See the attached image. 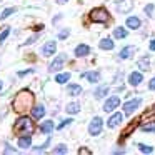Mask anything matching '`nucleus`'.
<instances>
[{
  "mask_svg": "<svg viewBox=\"0 0 155 155\" xmlns=\"http://www.w3.org/2000/svg\"><path fill=\"white\" fill-rule=\"evenodd\" d=\"M34 105V95L28 90H22L17 94V97L14 98V110L18 114L27 112V108H30Z\"/></svg>",
  "mask_w": 155,
  "mask_h": 155,
  "instance_id": "f257e3e1",
  "label": "nucleus"
},
{
  "mask_svg": "<svg viewBox=\"0 0 155 155\" xmlns=\"http://www.w3.org/2000/svg\"><path fill=\"white\" fill-rule=\"evenodd\" d=\"M14 132L17 135H30L34 132V124H32V120L28 117H22L15 122Z\"/></svg>",
  "mask_w": 155,
  "mask_h": 155,
  "instance_id": "f03ea898",
  "label": "nucleus"
},
{
  "mask_svg": "<svg viewBox=\"0 0 155 155\" xmlns=\"http://www.w3.org/2000/svg\"><path fill=\"white\" fill-rule=\"evenodd\" d=\"M90 18L94 22H97V24H105V22H108L110 15H108V12L105 10V8L98 7V8H94V10L90 12Z\"/></svg>",
  "mask_w": 155,
  "mask_h": 155,
  "instance_id": "7ed1b4c3",
  "label": "nucleus"
},
{
  "mask_svg": "<svg viewBox=\"0 0 155 155\" xmlns=\"http://www.w3.org/2000/svg\"><path fill=\"white\" fill-rule=\"evenodd\" d=\"M102 127H104V120H102L100 117H94V118H92V122H90V125H88V134H90L92 137L100 135Z\"/></svg>",
  "mask_w": 155,
  "mask_h": 155,
  "instance_id": "20e7f679",
  "label": "nucleus"
},
{
  "mask_svg": "<svg viewBox=\"0 0 155 155\" xmlns=\"http://www.w3.org/2000/svg\"><path fill=\"white\" fill-rule=\"evenodd\" d=\"M142 104V98H134V100H128L127 104H124V114L125 115H132Z\"/></svg>",
  "mask_w": 155,
  "mask_h": 155,
  "instance_id": "39448f33",
  "label": "nucleus"
},
{
  "mask_svg": "<svg viewBox=\"0 0 155 155\" xmlns=\"http://www.w3.org/2000/svg\"><path fill=\"white\" fill-rule=\"evenodd\" d=\"M115 7H117V10L120 14H128L134 8V2L132 0H118L117 4H115Z\"/></svg>",
  "mask_w": 155,
  "mask_h": 155,
  "instance_id": "423d86ee",
  "label": "nucleus"
},
{
  "mask_svg": "<svg viewBox=\"0 0 155 155\" xmlns=\"http://www.w3.org/2000/svg\"><path fill=\"white\" fill-rule=\"evenodd\" d=\"M118 105H120V98L114 95V97L107 98V102L104 104V112H114Z\"/></svg>",
  "mask_w": 155,
  "mask_h": 155,
  "instance_id": "0eeeda50",
  "label": "nucleus"
},
{
  "mask_svg": "<svg viewBox=\"0 0 155 155\" xmlns=\"http://www.w3.org/2000/svg\"><path fill=\"white\" fill-rule=\"evenodd\" d=\"M64 62H65V55H58V57H55L54 62L48 65V72H58V70H62Z\"/></svg>",
  "mask_w": 155,
  "mask_h": 155,
  "instance_id": "6e6552de",
  "label": "nucleus"
},
{
  "mask_svg": "<svg viewBox=\"0 0 155 155\" xmlns=\"http://www.w3.org/2000/svg\"><path fill=\"white\" fill-rule=\"evenodd\" d=\"M122 120H124V114L117 112V114H114V115H112V117L107 120V127H108V128H115V127H118V125L122 124Z\"/></svg>",
  "mask_w": 155,
  "mask_h": 155,
  "instance_id": "1a4fd4ad",
  "label": "nucleus"
},
{
  "mask_svg": "<svg viewBox=\"0 0 155 155\" xmlns=\"http://www.w3.org/2000/svg\"><path fill=\"white\" fill-rule=\"evenodd\" d=\"M55 50H57V44H55L54 40H50L42 47V55H44V57H50V55L55 54Z\"/></svg>",
  "mask_w": 155,
  "mask_h": 155,
  "instance_id": "9d476101",
  "label": "nucleus"
},
{
  "mask_svg": "<svg viewBox=\"0 0 155 155\" xmlns=\"http://www.w3.org/2000/svg\"><path fill=\"white\" fill-rule=\"evenodd\" d=\"M142 80H143V77H142L140 72H132V74L128 75V84H130L132 87H137V85H140Z\"/></svg>",
  "mask_w": 155,
  "mask_h": 155,
  "instance_id": "9b49d317",
  "label": "nucleus"
},
{
  "mask_svg": "<svg viewBox=\"0 0 155 155\" xmlns=\"http://www.w3.org/2000/svg\"><path fill=\"white\" fill-rule=\"evenodd\" d=\"M134 52H135V47H134V45H128V47H125V48H122V50H120L118 58H122V60H127V58H130L132 55H134Z\"/></svg>",
  "mask_w": 155,
  "mask_h": 155,
  "instance_id": "f8f14e48",
  "label": "nucleus"
},
{
  "mask_svg": "<svg viewBox=\"0 0 155 155\" xmlns=\"http://www.w3.org/2000/svg\"><path fill=\"white\" fill-rule=\"evenodd\" d=\"M82 77L87 78L90 84H97V82H100V74H98V72H85V74H82Z\"/></svg>",
  "mask_w": 155,
  "mask_h": 155,
  "instance_id": "ddd939ff",
  "label": "nucleus"
},
{
  "mask_svg": "<svg viewBox=\"0 0 155 155\" xmlns=\"http://www.w3.org/2000/svg\"><path fill=\"white\" fill-rule=\"evenodd\" d=\"M125 25H127L130 30H137V28H140V18L138 17H128L127 22H125Z\"/></svg>",
  "mask_w": 155,
  "mask_h": 155,
  "instance_id": "4468645a",
  "label": "nucleus"
},
{
  "mask_svg": "<svg viewBox=\"0 0 155 155\" xmlns=\"http://www.w3.org/2000/svg\"><path fill=\"white\" fill-rule=\"evenodd\" d=\"M88 54H90V47L88 45H84V44L77 45V48H75V55L77 57H87Z\"/></svg>",
  "mask_w": 155,
  "mask_h": 155,
  "instance_id": "2eb2a0df",
  "label": "nucleus"
},
{
  "mask_svg": "<svg viewBox=\"0 0 155 155\" xmlns=\"http://www.w3.org/2000/svg\"><path fill=\"white\" fill-rule=\"evenodd\" d=\"M18 147H20V148H28V147H32V138H30V135H22V137L18 138Z\"/></svg>",
  "mask_w": 155,
  "mask_h": 155,
  "instance_id": "dca6fc26",
  "label": "nucleus"
},
{
  "mask_svg": "<svg viewBox=\"0 0 155 155\" xmlns=\"http://www.w3.org/2000/svg\"><path fill=\"white\" fill-rule=\"evenodd\" d=\"M54 127H55L54 120H45L44 124L40 125V132H42V134H50V132L54 130Z\"/></svg>",
  "mask_w": 155,
  "mask_h": 155,
  "instance_id": "f3484780",
  "label": "nucleus"
},
{
  "mask_svg": "<svg viewBox=\"0 0 155 155\" xmlns=\"http://www.w3.org/2000/svg\"><path fill=\"white\" fill-rule=\"evenodd\" d=\"M32 115H34V118H42L45 115V107L44 105H37V107H34L32 108Z\"/></svg>",
  "mask_w": 155,
  "mask_h": 155,
  "instance_id": "a211bd4d",
  "label": "nucleus"
},
{
  "mask_svg": "<svg viewBox=\"0 0 155 155\" xmlns=\"http://www.w3.org/2000/svg\"><path fill=\"white\" fill-rule=\"evenodd\" d=\"M98 47H100L102 50H112V48H114V40H110V38H102Z\"/></svg>",
  "mask_w": 155,
  "mask_h": 155,
  "instance_id": "6ab92c4d",
  "label": "nucleus"
},
{
  "mask_svg": "<svg viewBox=\"0 0 155 155\" xmlns=\"http://www.w3.org/2000/svg\"><path fill=\"white\" fill-rule=\"evenodd\" d=\"M65 110H67V114H78L80 112V104H77V102H72V104H68L67 107H65Z\"/></svg>",
  "mask_w": 155,
  "mask_h": 155,
  "instance_id": "aec40b11",
  "label": "nucleus"
},
{
  "mask_svg": "<svg viewBox=\"0 0 155 155\" xmlns=\"http://www.w3.org/2000/svg\"><path fill=\"white\" fill-rule=\"evenodd\" d=\"M67 94L74 95V97H75V95H80L82 94V87H80V85H75V84H70L67 87Z\"/></svg>",
  "mask_w": 155,
  "mask_h": 155,
  "instance_id": "412c9836",
  "label": "nucleus"
},
{
  "mask_svg": "<svg viewBox=\"0 0 155 155\" xmlns=\"http://www.w3.org/2000/svg\"><path fill=\"white\" fill-rule=\"evenodd\" d=\"M107 94H108V87H107V85H102V87H98L97 90L94 92L95 98H104Z\"/></svg>",
  "mask_w": 155,
  "mask_h": 155,
  "instance_id": "4be33fe9",
  "label": "nucleus"
},
{
  "mask_svg": "<svg viewBox=\"0 0 155 155\" xmlns=\"http://www.w3.org/2000/svg\"><path fill=\"white\" fill-rule=\"evenodd\" d=\"M138 67H140V70H148V68H150V58L142 57L140 60H138Z\"/></svg>",
  "mask_w": 155,
  "mask_h": 155,
  "instance_id": "5701e85b",
  "label": "nucleus"
},
{
  "mask_svg": "<svg viewBox=\"0 0 155 155\" xmlns=\"http://www.w3.org/2000/svg\"><path fill=\"white\" fill-rule=\"evenodd\" d=\"M67 80H70V74H68V72L58 74L57 77H55V82H57V84H67Z\"/></svg>",
  "mask_w": 155,
  "mask_h": 155,
  "instance_id": "b1692460",
  "label": "nucleus"
},
{
  "mask_svg": "<svg viewBox=\"0 0 155 155\" xmlns=\"http://www.w3.org/2000/svg\"><path fill=\"white\" fill-rule=\"evenodd\" d=\"M114 37L115 38H125L127 37V30H125L124 27H117L114 30Z\"/></svg>",
  "mask_w": 155,
  "mask_h": 155,
  "instance_id": "393cba45",
  "label": "nucleus"
},
{
  "mask_svg": "<svg viewBox=\"0 0 155 155\" xmlns=\"http://www.w3.org/2000/svg\"><path fill=\"white\" fill-rule=\"evenodd\" d=\"M15 12H17V8H12V7L5 8V10L2 12V15H0V20H4V18L10 17V15H12V14H15Z\"/></svg>",
  "mask_w": 155,
  "mask_h": 155,
  "instance_id": "a878e982",
  "label": "nucleus"
},
{
  "mask_svg": "<svg viewBox=\"0 0 155 155\" xmlns=\"http://www.w3.org/2000/svg\"><path fill=\"white\" fill-rule=\"evenodd\" d=\"M138 150H140L142 153H152V152H153V147L145 145V143H138Z\"/></svg>",
  "mask_w": 155,
  "mask_h": 155,
  "instance_id": "bb28decb",
  "label": "nucleus"
},
{
  "mask_svg": "<svg viewBox=\"0 0 155 155\" xmlns=\"http://www.w3.org/2000/svg\"><path fill=\"white\" fill-rule=\"evenodd\" d=\"M67 152H68V148H67V145H64V143L57 145V147L54 148V153H67Z\"/></svg>",
  "mask_w": 155,
  "mask_h": 155,
  "instance_id": "cd10ccee",
  "label": "nucleus"
},
{
  "mask_svg": "<svg viewBox=\"0 0 155 155\" xmlns=\"http://www.w3.org/2000/svg\"><path fill=\"white\" fill-rule=\"evenodd\" d=\"M145 14L148 15V17H155V5H145Z\"/></svg>",
  "mask_w": 155,
  "mask_h": 155,
  "instance_id": "c85d7f7f",
  "label": "nucleus"
},
{
  "mask_svg": "<svg viewBox=\"0 0 155 155\" xmlns=\"http://www.w3.org/2000/svg\"><path fill=\"white\" fill-rule=\"evenodd\" d=\"M142 130H143V132H153V134H155V122H153V124L143 125V127H142Z\"/></svg>",
  "mask_w": 155,
  "mask_h": 155,
  "instance_id": "c756f323",
  "label": "nucleus"
},
{
  "mask_svg": "<svg viewBox=\"0 0 155 155\" xmlns=\"http://www.w3.org/2000/svg\"><path fill=\"white\" fill-rule=\"evenodd\" d=\"M68 35H70V30H68V28H64V30H60V32H58V38H60V40L67 38Z\"/></svg>",
  "mask_w": 155,
  "mask_h": 155,
  "instance_id": "7c9ffc66",
  "label": "nucleus"
},
{
  "mask_svg": "<svg viewBox=\"0 0 155 155\" xmlns=\"http://www.w3.org/2000/svg\"><path fill=\"white\" fill-rule=\"evenodd\" d=\"M8 34H10V28H5V30L2 32V34H0V45H2V44L5 42V38L8 37Z\"/></svg>",
  "mask_w": 155,
  "mask_h": 155,
  "instance_id": "2f4dec72",
  "label": "nucleus"
},
{
  "mask_svg": "<svg viewBox=\"0 0 155 155\" xmlns=\"http://www.w3.org/2000/svg\"><path fill=\"white\" fill-rule=\"evenodd\" d=\"M70 124H72V118H67V120H64V122H62L60 125H58V128H60V130H62V128H64V127H67V125H70Z\"/></svg>",
  "mask_w": 155,
  "mask_h": 155,
  "instance_id": "473e14b6",
  "label": "nucleus"
},
{
  "mask_svg": "<svg viewBox=\"0 0 155 155\" xmlns=\"http://www.w3.org/2000/svg\"><path fill=\"white\" fill-rule=\"evenodd\" d=\"M148 88H150V90H155V77L148 82Z\"/></svg>",
  "mask_w": 155,
  "mask_h": 155,
  "instance_id": "72a5a7b5",
  "label": "nucleus"
},
{
  "mask_svg": "<svg viewBox=\"0 0 155 155\" xmlns=\"http://www.w3.org/2000/svg\"><path fill=\"white\" fill-rule=\"evenodd\" d=\"M35 40H37V35H34V37H30V38H28V40L25 42V45H30V44H34Z\"/></svg>",
  "mask_w": 155,
  "mask_h": 155,
  "instance_id": "f704fd0d",
  "label": "nucleus"
},
{
  "mask_svg": "<svg viewBox=\"0 0 155 155\" xmlns=\"http://www.w3.org/2000/svg\"><path fill=\"white\" fill-rule=\"evenodd\" d=\"M148 47H150V50H155V38L150 42V45H148Z\"/></svg>",
  "mask_w": 155,
  "mask_h": 155,
  "instance_id": "c9c22d12",
  "label": "nucleus"
},
{
  "mask_svg": "<svg viewBox=\"0 0 155 155\" xmlns=\"http://www.w3.org/2000/svg\"><path fill=\"white\" fill-rule=\"evenodd\" d=\"M12 152H15L14 148H10V147H8V148H5V153H12Z\"/></svg>",
  "mask_w": 155,
  "mask_h": 155,
  "instance_id": "e433bc0d",
  "label": "nucleus"
},
{
  "mask_svg": "<svg viewBox=\"0 0 155 155\" xmlns=\"http://www.w3.org/2000/svg\"><path fill=\"white\" fill-rule=\"evenodd\" d=\"M2 87H4V84H2V80H0V90H2Z\"/></svg>",
  "mask_w": 155,
  "mask_h": 155,
  "instance_id": "4c0bfd02",
  "label": "nucleus"
},
{
  "mask_svg": "<svg viewBox=\"0 0 155 155\" xmlns=\"http://www.w3.org/2000/svg\"><path fill=\"white\" fill-rule=\"evenodd\" d=\"M58 2H60V4H65V2H67V0H58Z\"/></svg>",
  "mask_w": 155,
  "mask_h": 155,
  "instance_id": "58836bf2",
  "label": "nucleus"
},
{
  "mask_svg": "<svg viewBox=\"0 0 155 155\" xmlns=\"http://www.w3.org/2000/svg\"><path fill=\"white\" fill-rule=\"evenodd\" d=\"M153 112H155V108H153Z\"/></svg>",
  "mask_w": 155,
  "mask_h": 155,
  "instance_id": "ea45409f",
  "label": "nucleus"
},
{
  "mask_svg": "<svg viewBox=\"0 0 155 155\" xmlns=\"http://www.w3.org/2000/svg\"><path fill=\"white\" fill-rule=\"evenodd\" d=\"M0 2H2V0H0Z\"/></svg>",
  "mask_w": 155,
  "mask_h": 155,
  "instance_id": "a19ab883",
  "label": "nucleus"
}]
</instances>
